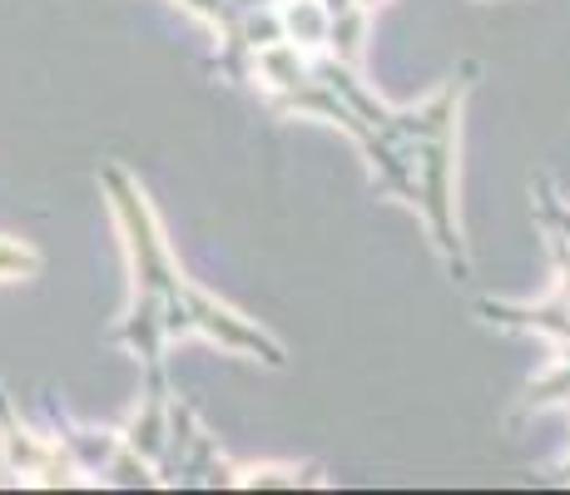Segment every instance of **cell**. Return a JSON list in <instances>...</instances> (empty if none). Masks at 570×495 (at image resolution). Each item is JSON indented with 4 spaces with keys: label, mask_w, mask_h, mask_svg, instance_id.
Wrapping results in <instances>:
<instances>
[{
    "label": "cell",
    "mask_w": 570,
    "mask_h": 495,
    "mask_svg": "<svg viewBox=\"0 0 570 495\" xmlns=\"http://www.w3.org/2000/svg\"><path fill=\"white\" fill-rule=\"evenodd\" d=\"M30 273H40V253L16 244V238H0V283L30 278Z\"/></svg>",
    "instance_id": "3957f363"
},
{
    "label": "cell",
    "mask_w": 570,
    "mask_h": 495,
    "mask_svg": "<svg viewBox=\"0 0 570 495\" xmlns=\"http://www.w3.org/2000/svg\"><path fill=\"white\" fill-rule=\"evenodd\" d=\"M0 451H6V466L16 471L20 481H30V486H75V476H80L70 451L60 446V436L40 442L36 432H26V426L16 422V412H10V402H6V387H0Z\"/></svg>",
    "instance_id": "7a4b0ae2"
},
{
    "label": "cell",
    "mask_w": 570,
    "mask_h": 495,
    "mask_svg": "<svg viewBox=\"0 0 570 495\" xmlns=\"http://www.w3.org/2000/svg\"><path fill=\"white\" fill-rule=\"evenodd\" d=\"M109 208L119 218V234L129 248V268H135V303H129L125 323L115 327V343H129L135 357L145 362V372H164V343L184 333H204L214 343H224L228 352L258 357L268 367H283V347L273 343L263 327L244 323L234 307H224L218 297L199 293L189 278L179 273V263L169 258V244L159 234L155 208L145 204V189L129 179L119 164H105L100 174Z\"/></svg>",
    "instance_id": "6da1fadb"
}]
</instances>
